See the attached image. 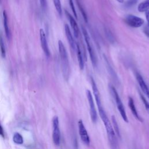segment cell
Here are the masks:
<instances>
[{
  "label": "cell",
  "mask_w": 149,
  "mask_h": 149,
  "mask_svg": "<svg viewBox=\"0 0 149 149\" xmlns=\"http://www.w3.org/2000/svg\"><path fill=\"white\" fill-rule=\"evenodd\" d=\"M106 36H107V38H108V41L111 42V43H113L114 42V38H113V35L112 34V33L110 32V31L109 30H107L106 31Z\"/></svg>",
  "instance_id": "26"
},
{
  "label": "cell",
  "mask_w": 149,
  "mask_h": 149,
  "mask_svg": "<svg viewBox=\"0 0 149 149\" xmlns=\"http://www.w3.org/2000/svg\"><path fill=\"white\" fill-rule=\"evenodd\" d=\"M98 110V112L100 114V116L102 120V122L105 127L107 136L111 145V147L112 148H116L117 147V139L115 135V131L113 129L112 123L109 121L105 112L104 110V108H101Z\"/></svg>",
  "instance_id": "1"
},
{
  "label": "cell",
  "mask_w": 149,
  "mask_h": 149,
  "mask_svg": "<svg viewBox=\"0 0 149 149\" xmlns=\"http://www.w3.org/2000/svg\"><path fill=\"white\" fill-rule=\"evenodd\" d=\"M86 96L88 102L91 119L93 123H95L97 120V113L96 111L94 99L91 93V91L89 90H87L86 91Z\"/></svg>",
  "instance_id": "5"
},
{
  "label": "cell",
  "mask_w": 149,
  "mask_h": 149,
  "mask_svg": "<svg viewBox=\"0 0 149 149\" xmlns=\"http://www.w3.org/2000/svg\"><path fill=\"white\" fill-rule=\"evenodd\" d=\"M111 119H112V123H112L113 129V130L115 131V134H116V135L119 138H120V131H119V126H118V122L116 121V119L115 116L112 115V118H111Z\"/></svg>",
  "instance_id": "19"
},
{
  "label": "cell",
  "mask_w": 149,
  "mask_h": 149,
  "mask_svg": "<svg viewBox=\"0 0 149 149\" xmlns=\"http://www.w3.org/2000/svg\"><path fill=\"white\" fill-rule=\"evenodd\" d=\"M137 2V0H129L127 3H126V5L127 6H132L133 5H134Z\"/></svg>",
  "instance_id": "28"
},
{
  "label": "cell",
  "mask_w": 149,
  "mask_h": 149,
  "mask_svg": "<svg viewBox=\"0 0 149 149\" xmlns=\"http://www.w3.org/2000/svg\"><path fill=\"white\" fill-rule=\"evenodd\" d=\"M139 94H140L141 100V101H143V104H144V105L145 108H146V109L147 110L148 113L149 114V102L147 101V100L146 99V98L143 96V95H142V94H141L140 92H139Z\"/></svg>",
  "instance_id": "23"
},
{
  "label": "cell",
  "mask_w": 149,
  "mask_h": 149,
  "mask_svg": "<svg viewBox=\"0 0 149 149\" xmlns=\"http://www.w3.org/2000/svg\"><path fill=\"white\" fill-rule=\"evenodd\" d=\"M76 50L77 56V59H78V62H79L80 69L81 70H83L84 67V57L82 54V51H81L80 45H79L78 43H76Z\"/></svg>",
  "instance_id": "15"
},
{
  "label": "cell",
  "mask_w": 149,
  "mask_h": 149,
  "mask_svg": "<svg viewBox=\"0 0 149 149\" xmlns=\"http://www.w3.org/2000/svg\"><path fill=\"white\" fill-rule=\"evenodd\" d=\"M146 12V19H147V21L148 22V26H149V10H147Z\"/></svg>",
  "instance_id": "30"
},
{
  "label": "cell",
  "mask_w": 149,
  "mask_h": 149,
  "mask_svg": "<svg viewBox=\"0 0 149 149\" xmlns=\"http://www.w3.org/2000/svg\"><path fill=\"white\" fill-rule=\"evenodd\" d=\"M40 5L43 9H45L47 6V1L46 0H40Z\"/></svg>",
  "instance_id": "27"
},
{
  "label": "cell",
  "mask_w": 149,
  "mask_h": 149,
  "mask_svg": "<svg viewBox=\"0 0 149 149\" xmlns=\"http://www.w3.org/2000/svg\"><path fill=\"white\" fill-rule=\"evenodd\" d=\"M3 26H4V29L6 33V36L8 37V38H10V30L8 26V17L7 14L5 10L3 12Z\"/></svg>",
  "instance_id": "17"
},
{
  "label": "cell",
  "mask_w": 149,
  "mask_h": 149,
  "mask_svg": "<svg viewBox=\"0 0 149 149\" xmlns=\"http://www.w3.org/2000/svg\"><path fill=\"white\" fill-rule=\"evenodd\" d=\"M137 9L140 12H144L149 10V0H145L140 3Z\"/></svg>",
  "instance_id": "18"
},
{
  "label": "cell",
  "mask_w": 149,
  "mask_h": 149,
  "mask_svg": "<svg viewBox=\"0 0 149 149\" xmlns=\"http://www.w3.org/2000/svg\"><path fill=\"white\" fill-rule=\"evenodd\" d=\"M78 129L79 136L83 143L86 145H89L90 142V137L87 129H86L85 126L81 119H79V120L78 121Z\"/></svg>",
  "instance_id": "8"
},
{
  "label": "cell",
  "mask_w": 149,
  "mask_h": 149,
  "mask_svg": "<svg viewBox=\"0 0 149 149\" xmlns=\"http://www.w3.org/2000/svg\"><path fill=\"white\" fill-rule=\"evenodd\" d=\"M136 79L141 90L144 93V94L149 98V88L148 87L145 81L144 80L143 77L139 73H136Z\"/></svg>",
  "instance_id": "13"
},
{
  "label": "cell",
  "mask_w": 149,
  "mask_h": 149,
  "mask_svg": "<svg viewBox=\"0 0 149 149\" xmlns=\"http://www.w3.org/2000/svg\"><path fill=\"white\" fill-rule=\"evenodd\" d=\"M0 135L2 137H4V132H3V129L2 128V126L1 125V123L0 122Z\"/></svg>",
  "instance_id": "29"
},
{
  "label": "cell",
  "mask_w": 149,
  "mask_h": 149,
  "mask_svg": "<svg viewBox=\"0 0 149 149\" xmlns=\"http://www.w3.org/2000/svg\"><path fill=\"white\" fill-rule=\"evenodd\" d=\"M90 81H91V84L92 86V90H93V94H94L95 101H96L98 109L102 108L103 107H102V102H101L100 93L98 89L97 86L94 79L92 77H90Z\"/></svg>",
  "instance_id": "9"
},
{
  "label": "cell",
  "mask_w": 149,
  "mask_h": 149,
  "mask_svg": "<svg viewBox=\"0 0 149 149\" xmlns=\"http://www.w3.org/2000/svg\"><path fill=\"white\" fill-rule=\"evenodd\" d=\"M115 1H116L118 2H119L120 3H122L124 2V0H115Z\"/></svg>",
  "instance_id": "32"
},
{
  "label": "cell",
  "mask_w": 149,
  "mask_h": 149,
  "mask_svg": "<svg viewBox=\"0 0 149 149\" xmlns=\"http://www.w3.org/2000/svg\"><path fill=\"white\" fill-rule=\"evenodd\" d=\"M125 23L130 27L138 28L141 27L144 23V20L138 16L133 15H128L125 18Z\"/></svg>",
  "instance_id": "6"
},
{
  "label": "cell",
  "mask_w": 149,
  "mask_h": 149,
  "mask_svg": "<svg viewBox=\"0 0 149 149\" xmlns=\"http://www.w3.org/2000/svg\"><path fill=\"white\" fill-rule=\"evenodd\" d=\"M81 31H82V33H83L85 42L86 43L87 48L88 52L89 55H90V58L91 63H92L93 66L95 67V66H97V58H96L95 52L94 51V49H93V47H92L91 44L90 36L88 35V33L87 31L86 30V29L83 26L81 27Z\"/></svg>",
  "instance_id": "4"
},
{
  "label": "cell",
  "mask_w": 149,
  "mask_h": 149,
  "mask_svg": "<svg viewBox=\"0 0 149 149\" xmlns=\"http://www.w3.org/2000/svg\"><path fill=\"white\" fill-rule=\"evenodd\" d=\"M77 6H78V8H79V10H80V12H81L82 16H83V17L84 21H85L86 23H87V22H88L87 16V14H86V12H85V10H84V8H83V6L80 5V3L79 2L77 1Z\"/></svg>",
  "instance_id": "22"
},
{
  "label": "cell",
  "mask_w": 149,
  "mask_h": 149,
  "mask_svg": "<svg viewBox=\"0 0 149 149\" xmlns=\"http://www.w3.org/2000/svg\"><path fill=\"white\" fill-rule=\"evenodd\" d=\"M0 1H1V0H0Z\"/></svg>",
  "instance_id": "33"
},
{
  "label": "cell",
  "mask_w": 149,
  "mask_h": 149,
  "mask_svg": "<svg viewBox=\"0 0 149 149\" xmlns=\"http://www.w3.org/2000/svg\"><path fill=\"white\" fill-rule=\"evenodd\" d=\"M13 140L16 144H21L23 143V137L19 133H16L14 134L13 137Z\"/></svg>",
  "instance_id": "20"
},
{
  "label": "cell",
  "mask_w": 149,
  "mask_h": 149,
  "mask_svg": "<svg viewBox=\"0 0 149 149\" xmlns=\"http://www.w3.org/2000/svg\"><path fill=\"white\" fill-rule=\"evenodd\" d=\"M0 48H1V55L2 57L5 56V45L3 43V41L2 40V38L0 37Z\"/></svg>",
  "instance_id": "24"
},
{
  "label": "cell",
  "mask_w": 149,
  "mask_h": 149,
  "mask_svg": "<svg viewBox=\"0 0 149 149\" xmlns=\"http://www.w3.org/2000/svg\"><path fill=\"white\" fill-rule=\"evenodd\" d=\"M53 125V133H52V139L54 143L58 146L60 144L61 139V133L59 127V119L58 116H55L52 119Z\"/></svg>",
  "instance_id": "7"
},
{
  "label": "cell",
  "mask_w": 149,
  "mask_h": 149,
  "mask_svg": "<svg viewBox=\"0 0 149 149\" xmlns=\"http://www.w3.org/2000/svg\"><path fill=\"white\" fill-rule=\"evenodd\" d=\"M65 34H66L67 40L68 41L69 44L71 49L73 51H74L76 49V42H75V41L73 37L70 28L67 24H65Z\"/></svg>",
  "instance_id": "12"
},
{
  "label": "cell",
  "mask_w": 149,
  "mask_h": 149,
  "mask_svg": "<svg viewBox=\"0 0 149 149\" xmlns=\"http://www.w3.org/2000/svg\"><path fill=\"white\" fill-rule=\"evenodd\" d=\"M58 48H59V55L61 58V68H62L63 76L65 80H68L70 76L69 62L66 48L64 46V44L61 40H59L58 41Z\"/></svg>",
  "instance_id": "2"
},
{
  "label": "cell",
  "mask_w": 149,
  "mask_h": 149,
  "mask_svg": "<svg viewBox=\"0 0 149 149\" xmlns=\"http://www.w3.org/2000/svg\"><path fill=\"white\" fill-rule=\"evenodd\" d=\"M69 5L70 6L71 10H72V12L73 13V15H74V17L76 19H77V13H76V9H75V7H74V3H73L72 0H69Z\"/></svg>",
  "instance_id": "25"
},
{
  "label": "cell",
  "mask_w": 149,
  "mask_h": 149,
  "mask_svg": "<svg viewBox=\"0 0 149 149\" xmlns=\"http://www.w3.org/2000/svg\"><path fill=\"white\" fill-rule=\"evenodd\" d=\"M104 59L107 66V70L109 73V74L111 75V76L112 77V79H113V80H115V81H118V76L116 73V72H115V70H113V69L112 68V67L111 66L107 58L105 56V55H104Z\"/></svg>",
  "instance_id": "16"
},
{
  "label": "cell",
  "mask_w": 149,
  "mask_h": 149,
  "mask_svg": "<svg viewBox=\"0 0 149 149\" xmlns=\"http://www.w3.org/2000/svg\"><path fill=\"white\" fill-rule=\"evenodd\" d=\"M128 105L129 107V108L132 112V113H133V115H134V116L140 122H143V119H141V118L139 116L137 111L136 109V108L135 107L134 105V100L131 97H129V99H128Z\"/></svg>",
  "instance_id": "14"
},
{
  "label": "cell",
  "mask_w": 149,
  "mask_h": 149,
  "mask_svg": "<svg viewBox=\"0 0 149 149\" xmlns=\"http://www.w3.org/2000/svg\"><path fill=\"white\" fill-rule=\"evenodd\" d=\"M53 2L55 6V8L58 13V14L61 16L62 13V5L60 0H53Z\"/></svg>",
  "instance_id": "21"
},
{
  "label": "cell",
  "mask_w": 149,
  "mask_h": 149,
  "mask_svg": "<svg viewBox=\"0 0 149 149\" xmlns=\"http://www.w3.org/2000/svg\"><path fill=\"white\" fill-rule=\"evenodd\" d=\"M144 33L149 38V29L148 28H145L144 29Z\"/></svg>",
  "instance_id": "31"
},
{
  "label": "cell",
  "mask_w": 149,
  "mask_h": 149,
  "mask_svg": "<svg viewBox=\"0 0 149 149\" xmlns=\"http://www.w3.org/2000/svg\"><path fill=\"white\" fill-rule=\"evenodd\" d=\"M110 90H111V92L112 93V96L113 97V98L115 100L118 110L119 111L122 118L125 122L127 123L129 122V120H128V118H127V115L126 113V111H125V109L124 108V106L123 105L122 100L120 98V97H119L117 91L116 90V89L115 88V87L113 86H110Z\"/></svg>",
  "instance_id": "3"
},
{
  "label": "cell",
  "mask_w": 149,
  "mask_h": 149,
  "mask_svg": "<svg viewBox=\"0 0 149 149\" xmlns=\"http://www.w3.org/2000/svg\"><path fill=\"white\" fill-rule=\"evenodd\" d=\"M40 41H41V44L42 48L45 55L49 57L50 56V51H49L48 43H47V41L46 40L45 33L42 29H41L40 30Z\"/></svg>",
  "instance_id": "11"
},
{
  "label": "cell",
  "mask_w": 149,
  "mask_h": 149,
  "mask_svg": "<svg viewBox=\"0 0 149 149\" xmlns=\"http://www.w3.org/2000/svg\"><path fill=\"white\" fill-rule=\"evenodd\" d=\"M65 15L67 16V17H68V19L69 21L71 27L72 28L74 36L77 38L79 37V33H80L79 28V26L77 25V23L75 19L67 10H65Z\"/></svg>",
  "instance_id": "10"
}]
</instances>
